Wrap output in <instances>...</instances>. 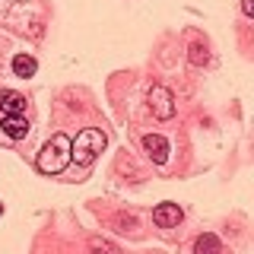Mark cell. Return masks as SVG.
<instances>
[{
    "label": "cell",
    "mask_w": 254,
    "mask_h": 254,
    "mask_svg": "<svg viewBox=\"0 0 254 254\" xmlns=\"http://www.w3.org/2000/svg\"><path fill=\"white\" fill-rule=\"evenodd\" d=\"M242 13L245 16H254V0H242Z\"/></svg>",
    "instance_id": "cell-12"
},
{
    "label": "cell",
    "mask_w": 254,
    "mask_h": 254,
    "mask_svg": "<svg viewBox=\"0 0 254 254\" xmlns=\"http://www.w3.org/2000/svg\"><path fill=\"white\" fill-rule=\"evenodd\" d=\"M194 254H222V242L213 232H203L194 238Z\"/></svg>",
    "instance_id": "cell-8"
},
{
    "label": "cell",
    "mask_w": 254,
    "mask_h": 254,
    "mask_svg": "<svg viewBox=\"0 0 254 254\" xmlns=\"http://www.w3.org/2000/svg\"><path fill=\"white\" fill-rule=\"evenodd\" d=\"M0 213H3V203H0Z\"/></svg>",
    "instance_id": "cell-13"
},
{
    "label": "cell",
    "mask_w": 254,
    "mask_h": 254,
    "mask_svg": "<svg viewBox=\"0 0 254 254\" xmlns=\"http://www.w3.org/2000/svg\"><path fill=\"white\" fill-rule=\"evenodd\" d=\"M0 130H3L10 140H26V137H29V121H26V115H3Z\"/></svg>",
    "instance_id": "cell-6"
},
{
    "label": "cell",
    "mask_w": 254,
    "mask_h": 254,
    "mask_svg": "<svg viewBox=\"0 0 254 254\" xmlns=\"http://www.w3.org/2000/svg\"><path fill=\"white\" fill-rule=\"evenodd\" d=\"M35 70H38V61L32 58V54H16L13 58V73L16 76L29 79V76H35Z\"/></svg>",
    "instance_id": "cell-9"
},
{
    "label": "cell",
    "mask_w": 254,
    "mask_h": 254,
    "mask_svg": "<svg viewBox=\"0 0 254 254\" xmlns=\"http://www.w3.org/2000/svg\"><path fill=\"white\" fill-rule=\"evenodd\" d=\"M89 254H121V251H118V248H115L111 242H102V238H92V242H89Z\"/></svg>",
    "instance_id": "cell-11"
},
{
    "label": "cell",
    "mask_w": 254,
    "mask_h": 254,
    "mask_svg": "<svg viewBox=\"0 0 254 254\" xmlns=\"http://www.w3.org/2000/svg\"><path fill=\"white\" fill-rule=\"evenodd\" d=\"M181 219H185V210L178 203H159L153 210V222L159 229H178Z\"/></svg>",
    "instance_id": "cell-5"
},
{
    "label": "cell",
    "mask_w": 254,
    "mask_h": 254,
    "mask_svg": "<svg viewBox=\"0 0 254 254\" xmlns=\"http://www.w3.org/2000/svg\"><path fill=\"white\" fill-rule=\"evenodd\" d=\"M70 146H73V140L67 137V133H54L51 140L42 146V153H38L35 165L42 175H58L70 165Z\"/></svg>",
    "instance_id": "cell-1"
},
{
    "label": "cell",
    "mask_w": 254,
    "mask_h": 254,
    "mask_svg": "<svg viewBox=\"0 0 254 254\" xmlns=\"http://www.w3.org/2000/svg\"><path fill=\"white\" fill-rule=\"evenodd\" d=\"M143 149H146V156L153 159L156 165H165L169 162V153H172L169 140H165L162 133H146V137H143Z\"/></svg>",
    "instance_id": "cell-4"
},
{
    "label": "cell",
    "mask_w": 254,
    "mask_h": 254,
    "mask_svg": "<svg viewBox=\"0 0 254 254\" xmlns=\"http://www.w3.org/2000/svg\"><path fill=\"white\" fill-rule=\"evenodd\" d=\"M0 115H26V95L16 89H0Z\"/></svg>",
    "instance_id": "cell-7"
},
{
    "label": "cell",
    "mask_w": 254,
    "mask_h": 254,
    "mask_svg": "<svg viewBox=\"0 0 254 254\" xmlns=\"http://www.w3.org/2000/svg\"><path fill=\"white\" fill-rule=\"evenodd\" d=\"M105 146H108V137H105V133H102L99 127H86V130L76 133L73 146H70V162H76V165H92Z\"/></svg>",
    "instance_id": "cell-2"
},
{
    "label": "cell",
    "mask_w": 254,
    "mask_h": 254,
    "mask_svg": "<svg viewBox=\"0 0 254 254\" xmlns=\"http://www.w3.org/2000/svg\"><path fill=\"white\" fill-rule=\"evenodd\" d=\"M149 108L159 121H172L175 118V95L169 86H153L149 89Z\"/></svg>",
    "instance_id": "cell-3"
},
{
    "label": "cell",
    "mask_w": 254,
    "mask_h": 254,
    "mask_svg": "<svg viewBox=\"0 0 254 254\" xmlns=\"http://www.w3.org/2000/svg\"><path fill=\"white\" fill-rule=\"evenodd\" d=\"M188 61L194 64V67H203L206 61H210V54H206V45H200V42H194L188 48Z\"/></svg>",
    "instance_id": "cell-10"
}]
</instances>
